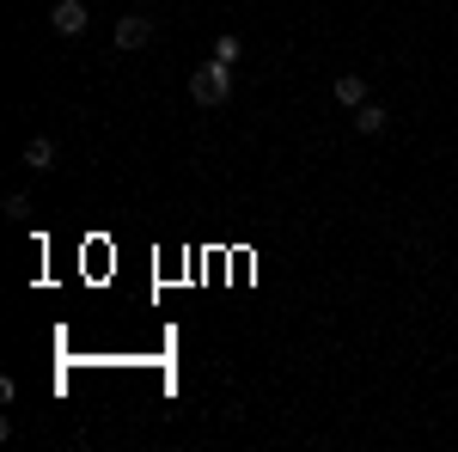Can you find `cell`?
<instances>
[{"label":"cell","instance_id":"obj_1","mask_svg":"<svg viewBox=\"0 0 458 452\" xmlns=\"http://www.w3.org/2000/svg\"><path fill=\"white\" fill-rule=\"evenodd\" d=\"M190 98L202 110L226 105V98H233V62H202V68L190 73Z\"/></svg>","mask_w":458,"mask_h":452},{"label":"cell","instance_id":"obj_2","mask_svg":"<svg viewBox=\"0 0 458 452\" xmlns=\"http://www.w3.org/2000/svg\"><path fill=\"white\" fill-rule=\"evenodd\" d=\"M49 25L62 37H86V0H55L49 6Z\"/></svg>","mask_w":458,"mask_h":452},{"label":"cell","instance_id":"obj_3","mask_svg":"<svg viewBox=\"0 0 458 452\" xmlns=\"http://www.w3.org/2000/svg\"><path fill=\"white\" fill-rule=\"evenodd\" d=\"M147 37H153V19L147 13H123L116 19V49H141Z\"/></svg>","mask_w":458,"mask_h":452},{"label":"cell","instance_id":"obj_4","mask_svg":"<svg viewBox=\"0 0 458 452\" xmlns=\"http://www.w3.org/2000/svg\"><path fill=\"white\" fill-rule=\"evenodd\" d=\"M330 98L343 110H360L367 105V80H360V73H336V80H330Z\"/></svg>","mask_w":458,"mask_h":452},{"label":"cell","instance_id":"obj_5","mask_svg":"<svg viewBox=\"0 0 458 452\" xmlns=\"http://www.w3.org/2000/svg\"><path fill=\"white\" fill-rule=\"evenodd\" d=\"M19 166H31L37 177L55 172V141H49V135H31V141H25V153H19Z\"/></svg>","mask_w":458,"mask_h":452},{"label":"cell","instance_id":"obj_6","mask_svg":"<svg viewBox=\"0 0 458 452\" xmlns=\"http://www.w3.org/2000/svg\"><path fill=\"white\" fill-rule=\"evenodd\" d=\"M386 123H391V116H386V105H373V98H367V105L354 110V135H386Z\"/></svg>","mask_w":458,"mask_h":452},{"label":"cell","instance_id":"obj_7","mask_svg":"<svg viewBox=\"0 0 458 452\" xmlns=\"http://www.w3.org/2000/svg\"><path fill=\"white\" fill-rule=\"evenodd\" d=\"M239 55H245V43H239L233 31H220V37H214V62H233V68H239Z\"/></svg>","mask_w":458,"mask_h":452}]
</instances>
